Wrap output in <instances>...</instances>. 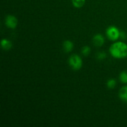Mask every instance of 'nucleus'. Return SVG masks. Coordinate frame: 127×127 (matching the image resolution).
Segmentation results:
<instances>
[{
  "instance_id": "obj_9",
  "label": "nucleus",
  "mask_w": 127,
  "mask_h": 127,
  "mask_svg": "<svg viewBox=\"0 0 127 127\" xmlns=\"http://www.w3.org/2000/svg\"><path fill=\"white\" fill-rule=\"evenodd\" d=\"M86 0H72V4L73 6L76 8H80L84 5Z\"/></svg>"
},
{
  "instance_id": "obj_5",
  "label": "nucleus",
  "mask_w": 127,
  "mask_h": 127,
  "mask_svg": "<svg viewBox=\"0 0 127 127\" xmlns=\"http://www.w3.org/2000/svg\"><path fill=\"white\" fill-rule=\"evenodd\" d=\"M93 41L94 45H95L96 47H101L104 45L105 39L102 35L96 34L93 37Z\"/></svg>"
},
{
  "instance_id": "obj_4",
  "label": "nucleus",
  "mask_w": 127,
  "mask_h": 127,
  "mask_svg": "<svg viewBox=\"0 0 127 127\" xmlns=\"http://www.w3.org/2000/svg\"><path fill=\"white\" fill-rule=\"evenodd\" d=\"M17 22H18V21H17V18L12 15H8L5 19L6 26L9 28L12 29H14L17 27Z\"/></svg>"
},
{
  "instance_id": "obj_3",
  "label": "nucleus",
  "mask_w": 127,
  "mask_h": 127,
  "mask_svg": "<svg viewBox=\"0 0 127 127\" xmlns=\"http://www.w3.org/2000/svg\"><path fill=\"white\" fill-rule=\"evenodd\" d=\"M120 31L117 27L110 26L106 30V35L109 40L112 41L117 40L120 37Z\"/></svg>"
},
{
  "instance_id": "obj_12",
  "label": "nucleus",
  "mask_w": 127,
  "mask_h": 127,
  "mask_svg": "<svg viewBox=\"0 0 127 127\" xmlns=\"http://www.w3.org/2000/svg\"><path fill=\"white\" fill-rule=\"evenodd\" d=\"M91 52V48L90 47H88V46H84L83 47L81 50V53L83 54V55L87 57V56L89 55L90 54Z\"/></svg>"
},
{
  "instance_id": "obj_10",
  "label": "nucleus",
  "mask_w": 127,
  "mask_h": 127,
  "mask_svg": "<svg viewBox=\"0 0 127 127\" xmlns=\"http://www.w3.org/2000/svg\"><path fill=\"white\" fill-rule=\"evenodd\" d=\"M120 81L124 84H127V70L123 71L119 75Z\"/></svg>"
},
{
  "instance_id": "obj_14",
  "label": "nucleus",
  "mask_w": 127,
  "mask_h": 127,
  "mask_svg": "<svg viewBox=\"0 0 127 127\" xmlns=\"http://www.w3.org/2000/svg\"><path fill=\"white\" fill-rule=\"evenodd\" d=\"M120 37L122 38V39L124 40L127 38V34L124 31H120Z\"/></svg>"
},
{
  "instance_id": "obj_6",
  "label": "nucleus",
  "mask_w": 127,
  "mask_h": 127,
  "mask_svg": "<svg viewBox=\"0 0 127 127\" xmlns=\"http://www.w3.org/2000/svg\"><path fill=\"white\" fill-rule=\"evenodd\" d=\"M119 96L122 101L127 102V86L122 87L119 92Z\"/></svg>"
},
{
  "instance_id": "obj_13",
  "label": "nucleus",
  "mask_w": 127,
  "mask_h": 127,
  "mask_svg": "<svg viewBox=\"0 0 127 127\" xmlns=\"http://www.w3.org/2000/svg\"><path fill=\"white\" fill-rule=\"evenodd\" d=\"M106 53L104 52H100L97 54V58L99 60H103L105 59L106 58Z\"/></svg>"
},
{
  "instance_id": "obj_1",
  "label": "nucleus",
  "mask_w": 127,
  "mask_h": 127,
  "mask_svg": "<svg viewBox=\"0 0 127 127\" xmlns=\"http://www.w3.org/2000/svg\"><path fill=\"white\" fill-rule=\"evenodd\" d=\"M109 52L114 58L122 59L127 57V45L123 42H116L111 45Z\"/></svg>"
},
{
  "instance_id": "obj_7",
  "label": "nucleus",
  "mask_w": 127,
  "mask_h": 127,
  "mask_svg": "<svg viewBox=\"0 0 127 127\" xmlns=\"http://www.w3.org/2000/svg\"><path fill=\"white\" fill-rule=\"evenodd\" d=\"M74 44L73 42L70 40H66L63 43V48L66 53L71 52L73 49Z\"/></svg>"
},
{
  "instance_id": "obj_2",
  "label": "nucleus",
  "mask_w": 127,
  "mask_h": 127,
  "mask_svg": "<svg viewBox=\"0 0 127 127\" xmlns=\"http://www.w3.org/2000/svg\"><path fill=\"white\" fill-rule=\"evenodd\" d=\"M68 63L73 70H79L83 66V60L81 58L76 54L72 55L69 57Z\"/></svg>"
},
{
  "instance_id": "obj_11",
  "label": "nucleus",
  "mask_w": 127,
  "mask_h": 127,
  "mask_svg": "<svg viewBox=\"0 0 127 127\" xmlns=\"http://www.w3.org/2000/svg\"><path fill=\"white\" fill-rule=\"evenodd\" d=\"M117 85V82L115 79H110L107 81V86L109 89H112L115 88Z\"/></svg>"
},
{
  "instance_id": "obj_8",
  "label": "nucleus",
  "mask_w": 127,
  "mask_h": 127,
  "mask_svg": "<svg viewBox=\"0 0 127 127\" xmlns=\"http://www.w3.org/2000/svg\"><path fill=\"white\" fill-rule=\"evenodd\" d=\"M1 45L3 50H10L12 48V45L11 41L8 40L6 39V38H3L1 41Z\"/></svg>"
}]
</instances>
